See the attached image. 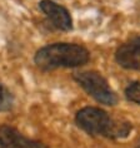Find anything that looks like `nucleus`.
Returning <instances> with one entry per match:
<instances>
[{"label": "nucleus", "mask_w": 140, "mask_h": 148, "mask_svg": "<svg viewBox=\"0 0 140 148\" xmlns=\"http://www.w3.org/2000/svg\"><path fill=\"white\" fill-rule=\"evenodd\" d=\"M0 148H46L38 140L24 137L15 128L9 125L0 127Z\"/></svg>", "instance_id": "obj_4"}, {"label": "nucleus", "mask_w": 140, "mask_h": 148, "mask_svg": "<svg viewBox=\"0 0 140 148\" xmlns=\"http://www.w3.org/2000/svg\"><path fill=\"white\" fill-rule=\"evenodd\" d=\"M125 94H126V98L129 101L140 104V83L135 82L130 84L125 90Z\"/></svg>", "instance_id": "obj_8"}, {"label": "nucleus", "mask_w": 140, "mask_h": 148, "mask_svg": "<svg viewBox=\"0 0 140 148\" xmlns=\"http://www.w3.org/2000/svg\"><path fill=\"white\" fill-rule=\"evenodd\" d=\"M128 48L131 50V53L135 55L136 58L140 59V38H135L133 39L130 43L126 44Z\"/></svg>", "instance_id": "obj_10"}, {"label": "nucleus", "mask_w": 140, "mask_h": 148, "mask_svg": "<svg viewBox=\"0 0 140 148\" xmlns=\"http://www.w3.org/2000/svg\"><path fill=\"white\" fill-rule=\"evenodd\" d=\"M116 62L121 66L126 69H139L140 68V59L136 58L131 50L128 48L126 44L121 45L116 51Z\"/></svg>", "instance_id": "obj_6"}, {"label": "nucleus", "mask_w": 140, "mask_h": 148, "mask_svg": "<svg viewBox=\"0 0 140 148\" xmlns=\"http://www.w3.org/2000/svg\"><path fill=\"white\" fill-rule=\"evenodd\" d=\"M89 51L82 45L69 43H55L41 48L35 55L39 68L50 70L55 68H73L86 64Z\"/></svg>", "instance_id": "obj_1"}, {"label": "nucleus", "mask_w": 140, "mask_h": 148, "mask_svg": "<svg viewBox=\"0 0 140 148\" xmlns=\"http://www.w3.org/2000/svg\"><path fill=\"white\" fill-rule=\"evenodd\" d=\"M39 6L55 28L60 30H70L73 28L71 16L65 8L50 0H41L39 3Z\"/></svg>", "instance_id": "obj_5"}, {"label": "nucleus", "mask_w": 140, "mask_h": 148, "mask_svg": "<svg viewBox=\"0 0 140 148\" xmlns=\"http://www.w3.org/2000/svg\"><path fill=\"white\" fill-rule=\"evenodd\" d=\"M136 148H140V144H139V146H138V147H136Z\"/></svg>", "instance_id": "obj_11"}, {"label": "nucleus", "mask_w": 140, "mask_h": 148, "mask_svg": "<svg viewBox=\"0 0 140 148\" xmlns=\"http://www.w3.org/2000/svg\"><path fill=\"white\" fill-rule=\"evenodd\" d=\"M131 131V124L123 119H113L110 121L105 137L108 138H124Z\"/></svg>", "instance_id": "obj_7"}, {"label": "nucleus", "mask_w": 140, "mask_h": 148, "mask_svg": "<svg viewBox=\"0 0 140 148\" xmlns=\"http://www.w3.org/2000/svg\"><path fill=\"white\" fill-rule=\"evenodd\" d=\"M10 106V95L6 89L0 84V110L8 108Z\"/></svg>", "instance_id": "obj_9"}, {"label": "nucleus", "mask_w": 140, "mask_h": 148, "mask_svg": "<svg viewBox=\"0 0 140 148\" xmlns=\"http://www.w3.org/2000/svg\"><path fill=\"white\" fill-rule=\"evenodd\" d=\"M111 118L108 116V113L103 109L94 108V107L84 108L76 114V122L79 127H82L85 132L93 136H105Z\"/></svg>", "instance_id": "obj_3"}, {"label": "nucleus", "mask_w": 140, "mask_h": 148, "mask_svg": "<svg viewBox=\"0 0 140 148\" xmlns=\"http://www.w3.org/2000/svg\"><path fill=\"white\" fill-rule=\"evenodd\" d=\"M75 80L98 102L106 106H115L118 98L113 89L109 87L108 82L99 73L83 72L74 75Z\"/></svg>", "instance_id": "obj_2"}]
</instances>
